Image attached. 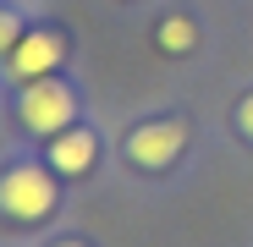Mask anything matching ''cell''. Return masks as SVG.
Instances as JSON below:
<instances>
[{"label": "cell", "instance_id": "obj_5", "mask_svg": "<svg viewBox=\"0 0 253 247\" xmlns=\"http://www.w3.org/2000/svg\"><path fill=\"white\" fill-rule=\"evenodd\" d=\"M94 159H99V138L88 132V127H72L66 132H55L50 138V171H61V176H83V171H94Z\"/></svg>", "mask_w": 253, "mask_h": 247}, {"label": "cell", "instance_id": "obj_2", "mask_svg": "<svg viewBox=\"0 0 253 247\" xmlns=\"http://www.w3.org/2000/svg\"><path fill=\"white\" fill-rule=\"evenodd\" d=\"M17 121H22L28 132H39V138H55V132H66L72 121H77V99H72L66 82L39 77V82H28L22 99H17Z\"/></svg>", "mask_w": 253, "mask_h": 247}, {"label": "cell", "instance_id": "obj_9", "mask_svg": "<svg viewBox=\"0 0 253 247\" xmlns=\"http://www.w3.org/2000/svg\"><path fill=\"white\" fill-rule=\"evenodd\" d=\"M55 247H83V242H72V236H66V242H55Z\"/></svg>", "mask_w": 253, "mask_h": 247}, {"label": "cell", "instance_id": "obj_3", "mask_svg": "<svg viewBox=\"0 0 253 247\" xmlns=\"http://www.w3.org/2000/svg\"><path fill=\"white\" fill-rule=\"evenodd\" d=\"M187 148V127L182 121H149L126 138V159L143 165V171H165V165H176Z\"/></svg>", "mask_w": 253, "mask_h": 247}, {"label": "cell", "instance_id": "obj_7", "mask_svg": "<svg viewBox=\"0 0 253 247\" xmlns=\"http://www.w3.org/2000/svg\"><path fill=\"white\" fill-rule=\"evenodd\" d=\"M17 38H22V22L11 11H0V55H11L17 50Z\"/></svg>", "mask_w": 253, "mask_h": 247}, {"label": "cell", "instance_id": "obj_1", "mask_svg": "<svg viewBox=\"0 0 253 247\" xmlns=\"http://www.w3.org/2000/svg\"><path fill=\"white\" fill-rule=\"evenodd\" d=\"M0 214H11L22 225L50 220L55 214V181H50V171H39V165H11V171L0 176Z\"/></svg>", "mask_w": 253, "mask_h": 247}, {"label": "cell", "instance_id": "obj_8", "mask_svg": "<svg viewBox=\"0 0 253 247\" xmlns=\"http://www.w3.org/2000/svg\"><path fill=\"white\" fill-rule=\"evenodd\" d=\"M237 127H242V138L253 143V94H248V99L237 105Z\"/></svg>", "mask_w": 253, "mask_h": 247}, {"label": "cell", "instance_id": "obj_6", "mask_svg": "<svg viewBox=\"0 0 253 247\" xmlns=\"http://www.w3.org/2000/svg\"><path fill=\"white\" fill-rule=\"evenodd\" d=\"M154 44H160L165 55H187V50L198 44V33H193V22H187V17H165V22H160V33H154Z\"/></svg>", "mask_w": 253, "mask_h": 247}, {"label": "cell", "instance_id": "obj_4", "mask_svg": "<svg viewBox=\"0 0 253 247\" xmlns=\"http://www.w3.org/2000/svg\"><path fill=\"white\" fill-rule=\"evenodd\" d=\"M66 55V38L50 33V28H39V33H22L17 38V50H11V77L17 82H39V77H50Z\"/></svg>", "mask_w": 253, "mask_h": 247}]
</instances>
